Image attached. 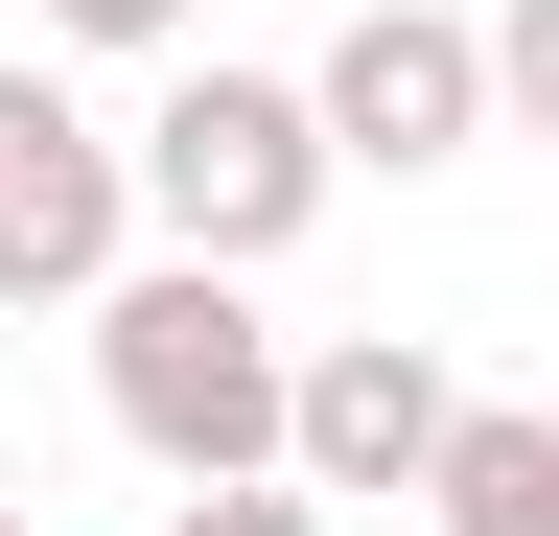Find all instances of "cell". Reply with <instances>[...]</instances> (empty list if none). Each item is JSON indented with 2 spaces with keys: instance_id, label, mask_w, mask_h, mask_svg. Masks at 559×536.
I'll return each mask as SVG.
<instances>
[{
  "instance_id": "6da1fadb",
  "label": "cell",
  "mask_w": 559,
  "mask_h": 536,
  "mask_svg": "<svg viewBox=\"0 0 559 536\" xmlns=\"http://www.w3.org/2000/svg\"><path fill=\"white\" fill-rule=\"evenodd\" d=\"M94 420L164 466V490H234V466L304 443V350L257 326V257H140L94 303Z\"/></svg>"
},
{
  "instance_id": "7a4b0ae2",
  "label": "cell",
  "mask_w": 559,
  "mask_h": 536,
  "mask_svg": "<svg viewBox=\"0 0 559 536\" xmlns=\"http://www.w3.org/2000/svg\"><path fill=\"white\" fill-rule=\"evenodd\" d=\"M326 187H349V141H326V71H234V47H187L164 94H140V211H164V257H304L326 234Z\"/></svg>"
},
{
  "instance_id": "3957f363",
  "label": "cell",
  "mask_w": 559,
  "mask_h": 536,
  "mask_svg": "<svg viewBox=\"0 0 559 536\" xmlns=\"http://www.w3.org/2000/svg\"><path fill=\"white\" fill-rule=\"evenodd\" d=\"M140 257H164V211H140V117H94L70 71H0V303H70V326H94Z\"/></svg>"
},
{
  "instance_id": "277c9868",
  "label": "cell",
  "mask_w": 559,
  "mask_h": 536,
  "mask_svg": "<svg viewBox=\"0 0 559 536\" xmlns=\"http://www.w3.org/2000/svg\"><path fill=\"white\" fill-rule=\"evenodd\" d=\"M326 141H349V187H443L466 141H513L489 24H466V0H349V24H326Z\"/></svg>"
},
{
  "instance_id": "5b68a950",
  "label": "cell",
  "mask_w": 559,
  "mask_h": 536,
  "mask_svg": "<svg viewBox=\"0 0 559 536\" xmlns=\"http://www.w3.org/2000/svg\"><path fill=\"white\" fill-rule=\"evenodd\" d=\"M443 443H466V373L419 350V326H326V350H304V443H280V466H304L326 513H419Z\"/></svg>"
},
{
  "instance_id": "8992f818",
  "label": "cell",
  "mask_w": 559,
  "mask_h": 536,
  "mask_svg": "<svg viewBox=\"0 0 559 536\" xmlns=\"http://www.w3.org/2000/svg\"><path fill=\"white\" fill-rule=\"evenodd\" d=\"M164 536H349V513H326V490H304V466H234V490H187V513H164Z\"/></svg>"
},
{
  "instance_id": "52a82bcc",
  "label": "cell",
  "mask_w": 559,
  "mask_h": 536,
  "mask_svg": "<svg viewBox=\"0 0 559 536\" xmlns=\"http://www.w3.org/2000/svg\"><path fill=\"white\" fill-rule=\"evenodd\" d=\"M489 71H513V141H559V0H489Z\"/></svg>"
},
{
  "instance_id": "ba28073f",
  "label": "cell",
  "mask_w": 559,
  "mask_h": 536,
  "mask_svg": "<svg viewBox=\"0 0 559 536\" xmlns=\"http://www.w3.org/2000/svg\"><path fill=\"white\" fill-rule=\"evenodd\" d=\"M70 47H187V0H47Z\"/></svg>"
},
{
  "instance_id": "9c48e42d",
  "label": "cell",
  "mask_w": 559,
  "mask_h": 536,
  "mask_svg": "<svg viewBox=\"0 0 559 536\" xmlns=\"http://www.w3.org/2000/svg\"><path fill=\"white\" fill-rule=\"evenodd\" d=\"M0 536H47V513H24V490H0Z\"/></svg>"
},
{
  "instance_id": "30bf717a",
  "label": "cell",
  "mask_w": 559,
  "mask_h": 536,
  "mask_svg": "<svg viewBox=\"0 0 559 536\" xmlns=\"http://www.w3.org/2000/svg\"><path fill=\"white\" fill-rule=\"evenodd\" d=\"M489 536H559V513H489Z\"/></svg>"
}]
</instances>
